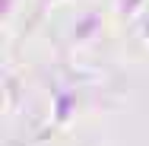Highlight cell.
<instances>
[{
  "instance_id": "6da1fadb",
  "label": "cell",
  "mask_w": 149,
  "mask_h": 146,
  "mask_svg": "<svg viewBox=\"0 0 149 146\" xmlns=\"http://www.w3.org/2000/svg\"><path fill=\"white\" fill-rule=\"evenodd\" d=\"M73 105H76V102H73V95H70V92H60L57 102H54V108H57V111H54V121L63 124V121L70 117V108H73Z\"/></svg>"
},
{
  "instance_id": "7a4b0ae2",
  "label": "cell",
  "mask_w": 149,
  "mask_h": 146,
  "mask_svg": "<svg viewBox=\"0 0 149 146\" xmlns=\"http://www.w3.org/2000/svg\"><path fill=\"white\" fill-rule=\"evenodd\" d=\"M146 35H149V29H146Z\"/></svg>"
},
{
  "instance_id": "3957f363",
  "label": "cell",
  "mask_w": 149,
  "mask_h": 146,
  "mask_svg": "<svg viewBox=\"0 0 149 146\" xmlns=\"http://www.w3.org/2000/svg\"><path fill=\"white\" fill-rule=\"evenodd\" d=\"M45 3H48V0H45Z\"/></svg>"
}]
</instances>
